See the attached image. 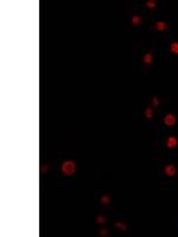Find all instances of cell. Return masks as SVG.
I'll list each match as a JSON object with an SVG mask.
<instances>
[{"label":"cell","mask_w":178,"mask_h":237,"mask_svg":"<svg viewBox=\"0 0 178 237\" xmlns=\"http://www.w3.org/2000/svg\"><path fill=\"white\" fill-rule=\"evenodd\" d=\"M76 171V164L74 161H64L63 165H62V172L65 174V176H71L74 174Z\"/></svg>","instance_id":"cell-1"},{"label":"cell","mask_w":178,"mask_h":237,"mask_svg":"<svg viewBox=\"0 0 178 237\" xmlns=\"http://www.w3.org/2000/svg\"><path fill=\"white\" fill-rule=\"evenodd\" d=\"M164 122H165L166 126H173V125L176 123V117H174V115L167 114V115L164 117Z\"/></svg>","instance_id":"cell-2"},{"label":"cell","mask_w":178,"mask_h":237,"mask_svg":"<svg viewBox=\"0 0 178 237\" xmlns=\"http://www.w3.org/2000/svg\"><path fill=\"white\" fill-rule=\"evenodd\" d=\"M176 167L173 166V165H167V166H165V168H164V172H165V174L166 176H170V177H172V176H174L176 174Z\"/></svg>","instance_id":"cell-3"},{"label":"cell","mask_w":178,"mask_h":237,"mask_svg":"<svg viewBox=\"0 0 178 237\" xmlns=\"http://www.w3.org/2000/svg\"><path fill=\"white\" fill-rule=\"evenodd\" d=\"M177 144H178V140H177L174 137H170V138L167 139V147L174 148V147L177 146Z\"/></svg>","instance_id":"cell-4"},{"label":"cell","mask_w":178,"mask_h":237,"mask_svg":"<svg viewBox=\"0 0 178 237\" xmlns=\"http://www.w3.org/2000/svg\"><path fill=\"white\" fill-rule=\"evenodd\" d=\"M156 27H157V30H159V31H163V30H165V29L167 27V24H166L165 22H158V23L156 24Z\"/></svg>","instance_id":"cell-5"},{"label":"cell","mask_w":178,"mask_h":237,"mask_svg":"<svg viewBox=\"0 0 178 237\" xmlns=\"http://www.w3.org/2000/svg\"><path fill=\"white\" fill-rule=\"evenodd\" d=\"M170 50H171V52L172 54H176L178 55V42H173L170 46Z\"/></svg>","instance_id":"cell-6"},{"label":"cell","mask_w":178,"mask_h":237,"mask_svg":"<svg viewBox=\"0 0 178 237\" xmlns=\"http://www.w3.org/2000/svg\"><path fill=\"white\" fill-rule=\"evenodd\" d=\"M101 201L103 203L104 205L109 204V201H111V198H109V196H108V194H104V196H102V197H101Z\"/></svg>","instance_id":"cell-7"},{"label":"cell","mask_w":178,"mask_h":237,"mask_svg":"<svg viewBox=\"0 0 178 237\" xmlns=\"http://www.w3.org/2000/svg\"><path fill=\"white\" fill-rule=\"evenodd\" d=\"M145 116H146V118H152V116H153V110L151 109V108H147L146 109V112H145Z\"/></svg>","instance_id":"cell-8"},{"label":"cell","mask_w":178,"mask_h":237,"mask_svg":"<svg viewBox=\"0 0 178 237\" xmlns=\"http://www.w3.org/2000/svg\"><path fill=\"white\" fill-rule=\"evenodd\" d=\"M144 62H145L146 64H151V63H152V55H151V54L145 55V57H144Z\"/></svg>","instance_id":"cell-9"},{"label":"cell","mask_w":178,"mask_h":237,"mask_svg":"<svg viewBox=\"0 0 178 237\" xmlns=\"http://www.w3.org/2000/svg\"><path fill=\"white\" fill-rule=\"evenodd\" d=\"M115 227H116V228H119V229H122V230H126V229H127L126 224H123V223H120V222L115 223Z\"/></svg>","instance_id":"cell-10"},{"label":"cell","mask_w":178,"mask_h":237,"mask_svg":"<svg viewBox=\"0 0 178 237\" xmlns=\"http://www.w3.org/2000/svg\"><path fill=\"white\" fill-rule=\"evenodd\" d=\"M140 22H141L140 17H137V15H135V17H133V18H132V23H133L134 25H138Z\"/></svg>","instance_id":"cell-11"},{"label":"cell","mask_w":178,"mask_h":237,"mask_svg":"<svg viewBox=\"0 0 178 237\" xmlns=\"http://www.w3.org/2000/svg\"><path fill=\"white\" fill-rule=\"evenodd\" d=\"M146 6L150 7V8H153L156 6V1H154V0H149V1L146 3Z\"/></svg>","instance_id":"cell-12"},{"label":"cell","mask_w":178,"mask_h":237,"mask_svg":"<svg viewBox=\"0 0 178 237\" xmlns=\"http://www.w3.org/2000/svg\"><path fill=\"white\" fill-rule=\"evenodd\" d=\"M104 222H106V218L102 217V216H99V217L96 218V223H99V224H103Z\"/></svg>","instance_id":"cell-13"},{"label":"cell","mask_w":178,"mask_h":237,"mask_svg":"<svg viewBox=\"0 0 178 237\" xmlns=\"http://www.w3.org/2000/svg\"><path fill=\"white\" fill-rule=\"evenodd\" d=\"M99 232H100V235H102V236H107V235H108V230H107V229H101Z\"/></svg>","instance_id":"cell-14"},{"label":"cell","mask_w":178,"mask_h":237,"mask_svg":"<svg viewBox=\"0 0 178 237\" xmlns=\"http://www.w3.org/2000/svg\"><path fill=\"white\" fill-rule=\"evenodd\" d=\"M153 105H154V106H158V105H159L158 98H157V97H153Z\"/></svg>","instance_id":"cell-15"}]
</instances>
